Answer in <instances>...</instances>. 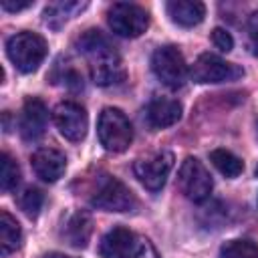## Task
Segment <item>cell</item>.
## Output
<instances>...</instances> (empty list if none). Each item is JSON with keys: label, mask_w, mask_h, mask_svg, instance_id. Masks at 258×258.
I'll list each match as a JSON object with an SVG mask.
<instances>
[{"label": "cell", "mask_w": 258, "mask_h": 258, "mask_svg": "<svg viewBox=\"0 0 258 258\" xmlns=\"http://www.w3.org/2000/svg\"><path fill=\"white\" fill-rule=\"evenodd\" d=\"M254 173H256V177H258V163H256V169H254Z\"/></svg>", "instance_id": "obj_28"}, {"label": "cell", "mask_w": 258, "mask_h": 258, "mask_svg": "<svg viewBox=\"0 0 258 258\" xmlns=\"http://www.w3.org/2000/svg\"><path fill=\"white\" fill-rule=\"evenodd\" d=\"M177 185H179L181 194L187 200L200 204V202L210 198L214 181H212L210 171L204 167V163L200 159L185 157L181 167H179V171H177Z\"/></svg>", "instance_id": "obj_5"}, {"label": "cell", "mask_w": 258, "mask_h": 258, "mask_svg": "<svg viewBox=\"0 0 258 258\" xmlns=\"http://www.w3.org/2000/svg\"><path fill=\"white\" fill-rule=\"evenodd\" d=\"M210 161L226 177H238L244 171V161L228 149H214L210 153Z\"/></svg>", "instance_id": "obj_18"}, {"label": "cell", "mask_w": 258, "mask_h": 258, "mask_svg": "<svg viewBox=\"0 0 258 258\" xmlns=\"http://www.w3.org/2000/svg\"><path fill=\"white\" fill-rule=\"evenodd\" d=\"M256 131H258V123H256Z\"/></svg>", "instance_id": "obj_29"}, {"label": "cell", "mask_w": 258, "mask_h": 258, "mask_svg": "<svg viewBox=\"0 0 258 258\" xmlns=\"http://www.w3.org/2000/svg\"><path fill=\"white\" fill-rule=\"evenodd\" d=\"M79 50L87 56L91 77L97 85L111 87L125 79V67L119 52L99 30H87L79 38Z\"/></svg>", "instance_id": "obj_1"}, {"label": "cell", "mask_w": 258, "mask_h": 258, "mask_svg": "<svg viewBox=\"0 0 258 258\" xmlns=\"http://www.w3.org/2000/svg\"><path fill=\"white\" fill-rule=\"evenodd\" d=\"M91 204L105 212H129L135 208V196L117 177L105 175L91 198Z\"/></svg>", "instance_id": "obj_9"}, {"label": "cell", "mask_w": 258, "mask_h": 258, "mask_svg": "<svg viewBox=\"0 0 258 258\" xmlns=\"http://www.w3.org/2000/svg\"><path fill=\"white\" fill-rule=\"evenodd\" d=\"M46 40L30 30L16 32L6 42V54L20 73H34L46 58Z\"/></svg>", "instance_id": "obj_2"}, {"label": "cell", "mask_w": 258, "mask_h": 258, "mask_svg": "<svg viewBox=\"0 0 258 258\" xmlns=\"http://www.w3.org/2000/svg\"><path fill=\"white\" fill-rule=\"evenodd\" d=\"M54 125L58 129V133L77 143V141H83L85 135H87V129H89V117H87V111L83 105L75 103V101H62L54 107Z\"/></svg>", "instance_id": "obj_10"}, {"label": "cell", "mask_w": 258, "mask_h": 258, "mask_svg": "<svg viewBox=\"0 0 258 258\" xmlns=\"http://www.w3.org/2000/svg\"><path fill=\"white\" fill-rule=\"evenodd\" d=\"M173 167V153L171 151H155L151 155H145L141 159L135 161L133 165V171H135V177L151 191H157L163 187L169 171Z\"/></svg>", "instance_id": "obj_8"}, {"label": "cell", "mask_w": 258, "mask_h": 258, "mask_svg": "<svg viewBox=\"0 0 258 258\" xmlns=\"http://www.w3.org/2000/svg\"><path fill=\"white\" fill-rule=\"evenodd\" d=\"M93 232V220L87 212H73L62 224V238L73 248H85Z\"/></svg>", "instance_id": "obj_15"}, {"label": "cell", "mask_w": 258, "mask_h": 258, "mask_svg": "<svg viewBox=\"0 0 258 258\" xmlns=\"http://www.w3.org/2000/svg\"><path fill=\"white\" fill-rule=\"evenodd\" d=\"M46 121H48L46 105L38 97L26 99V103L22 107V115H20V135H22V139L36 141L38 137H42V133L46 129Z\"/></svg>", "instance_id": "obj_12"}, {"label": "cell", "mask_w": 258, "mask_h": 258, "mask_svg": "<svg viewBox=\"0 0 258 258\" xmlns=\"http://www.w3.org/2000/svg\"><path fill=\"white\" fill-rule=\"evenodd\" d=\"M32 2L30 0H24V2H14V0H2V10L6 12H18V10H24V8H30Z\"/></svg>", "instance_id": "obj_25"}, {"label": "cell", "mask_w": 258, "mask_h": 258, "mask_svg": "<svg viewBox=\"0 0 258 258\" xmlns=\"http://www.w3.org/2000/svg\"><path fill=\"white\" fill-rule=\"evenodd\" d=\"M165 8L169 18L183 28L198 26L206 16V6L198 0H171L167 2Z\"/></svg>", "instance_id": "obj_16"}, {"label": "cell", "mask_w": 258, "mask_h": 258, "mask_svg": "<svg viewBox=\"0 0 258 258\" xmlns=\"http://www.w3.org/2000/svg\"><path fill=\"white\" fill-rule=\"evenodd\" d=\"M131 258H159L155 246L149 242V240H139L137 246H135V252L131 254Z\"/></svg>", "instance_id": "obj_24"}, {"label": "cell", "mask_w": 258, "mask_h": 258, "mask_svg": "<svg viewBox=\"0 0 258 258\" xmlns=\"http://www.w3.org/2000/svg\"><path fill=\"white\" fill-rule=\"evenodd\" d=\"M189 77L196 83H202V85H206V83H228V81H236V79L244 77V69L234 64V62H228V60H224L216 54L204 52L191 64Z\"/></svg>", "instance_id": "obj_7"}, {"label": "cell", "mask_w": 258, "mask_h": 258, "mask_svg": "<svg viewBox=\"0 0 258 258\" xmlns=\"http://www.w3.org/2000/svg\"><path fill=\"white\" fill-rule=\"evenodd\" d=\"M222 258H258V244L252 240H228L220 248Z\"/></svg>", "instance_id": "obj_20"}, {"label": "cell", "mask_w": 258, "mask_h": 258, "mask_svg": "<svg viewBox=\"0 0 258 258\" xmlns=\"http://www.w3.org/2000/svg\"><path fill=\"white\" fill-rule=\"evenodd\" d=\"M145 117H147V123L151 127L163 129V127H169L181 119V105L169 97H155L147 105Z\"/></svg>", "instance_id": "obj_14"}, {"label": "cell", "mask_w": 258, "mask_h": 258, "mask_svg": "<svg viewBox=\"0 0 258 258\" xmlns=\"http://www.w3.org/2000/svg\"><path fill=\"white\" fill-rule=\"evenodd\" d=\"M151 69L155 77L169 89H181L189 77V69L181 50L173 44L159 46L151 56Z\"/></svg>", "instance_id": "obj_4"}, {"label": "cell", "mask_w": 258, "mask_h": 258, "mask_svg": "<svg viewBox=\"0 0 258 258\" xmlns=\"http://www.w3.org/2000/svg\"><path fill=\"white\" fill-rule=\"evenodd\" d=\"M42 258H73V256H67V254H60V252H50V254H44Z\"/></svg>", "instance_id": "obj_27"}, {"label": "cell", "mask_w": 258, "mask_h": 258, "mask_svg": "<svg viewBox=\"0 0 258 258\" xmlns=\"http://www.w3.org/2000/svg\"><path fill=\"white\" fill-rule=\"evenodd\" d=\"M109 26L115 34L125 38L141 36L149 26V16L145 8L129 2H117L109 8Z\"/></svg>", "instance_id": "obj_6"}, {"label": "cell", "mask_w": 258, "mask_h": 258, "mask_svg": "<svg viewBox=\"0 0 258 258\" xmlns=\"http://www.w3.org/2000/svg\"><path fill=\"white\" fill-rule=\"evenodd\" d=\"M135 246H137L135 234L123 226H115L101 238L99 254L103 258H131Z\"/></svg>", "instance_id": "obj_13"}, {"label": "cell", "mask_w": 258, "mask_h": 258, "mask_svg": "<svg viewBox=\"0 0 258 258\" xmlns=\"http://www.w3.org/2000/svg\"><path fill=\"white\" fill-rule=\"evenodd\" d=\"M87 6V2H54L44 8V22L52 28H58V24L77 12H81Z\"/></svg>", "instance_id": "obj_19"}, {"label": "cell", "mask_w": 258, "mask_h": 258, "mask_svg": "<svg viewBox=\"0 0 258 258\" xmlns=\"http://www.w3.org/2000/svg\"><path fill=\"white\" fill-rule=\"evenodd\" d=\"M212 42H214V46L220 48L222 52H230V50L234 48V38H232V34H230L228 30H224V28H214V30H212Z\"/></svg>", "instance_id": "obj_23"}, {"label": "cell", "mask_w": 258, "mask_h": 258, "mask_svg": "<svg viewBox=\"0 0 258 258\" xmlns=\"http://www.w3.org/2000/svg\"><path fill=\"white\" fill-rule=\"evenodd\" d=\"M97 135L101 145L107 151L113 153H121L125 151L131 141H133V127L129 123V119L125 117V113L121 109L115 107H107L101 111L99 115V123H97Z\"/></svg>", "instance_id": "obj_3"}, {"label": "cell", "mask_w": 258, "mask_h": 258, "mask_svg": "<svg viewBox=\"0 0 258 258\" xmlns=\"http://www.w3.org/2000/svg\"><path fill=\"white\" fill-rule=\"evenodd\" d=\"M20 242H22V230H20V224L16 222L14 216H10L6 210L0 212V248H2V254H10V252H16L20 248Z\"/></svg>", "instance_id": "obj_17"}, {"label": "cell", "mask_w": 258, "mask_h": 258, "mask_svg": "<svg viewBox=\"0 0 258 258\" xmlns=\"http://www.w3.org/2000/svg\"><path fill=\"white\" fill-rule=\"evenodd\" d=\"M256 52H258V50H256Z\"/></svg>", "instance_id": "obj_30"}, {"label": "cell", "mask_w": 258, "mask_h": 258, "mask_svg": "<svg viewBox=\"0 0 258 258\" xmlns=\"http://www.w3.org/2000/svg\"><path fill=\"white\" fill-rule=\"evenodd\" d=\"M30 165H32V171L36 173V177L52 183L62 177V173L67 169V157H64V153H60L54 147H40L32 153Z\"/></svg>", "instance_id": "obj_11"}, {"label": "cell", "mask_w": 258, "mask_h": 258, "mask_svg": "<svg viewBox=\"0 0 258 258\" xmlns=\"http://www.w3.org/2000/svg\"><path fill=\"white\" fill-rule=\"evenodd\" d=\"M248 30L252 32V36L258 38V12H252L248 18Z\"/></svg>", "instance_id": "obj_26"}, {"label": "cell", "mask_w": 258, "mask_h": 258, "mask_svg": "<svg viewBox=\"0 0 258 258\" xmlns=\"http://www.w3.org/2000/svg\"><path fill=\"white\" fill-rule=\"evenodd\" d=\"M42 204H44V196L40 189L36 187H26L20 196H18V206L20 210L28 216V218H36L42 210Z\"/></svg>", "instance_id": "obj_22"}, {"label": "cell", "mask_w": 258, "mask_h": 258, "mask_svg": "<svg viewBox=\"0 0 258 258\" xmlns=\"http://www.w3.org/2000/svg\"><path fill=\"white\" fill-rule=\"evenodd\" d=\"M18 183H20V167H18V163L8 153H2V161H0V185H2V189L10 191Z\"/></svg>", "instance_id": "obj_21"}]
</instances>
